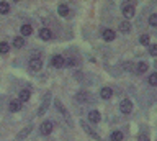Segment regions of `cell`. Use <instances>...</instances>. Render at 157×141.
Instances as JSON below:
<instances>
[{
    "label": "cell",
    "mask_w": 157,
    "mask_h": 141,
    "mask_svg": "<svg viewBox=\"0 0 157 141\" xmlns=\"http://www.w3.org/2000/svg\"><path fill=\"white\" fill-rule=\"evenodd\" d=\"M8 12H10L8 2H0V15H7Z\"/></svg>",
    "instance_id": "obj_21"
},
{
    "label": "cell",
    "mask_w": 157,
    "mask_h": 141,
    "mask_svg": "<svg viewBox=\"0 0 157 141\" xmlns=\"http://www.w3.org/2000/svg\"><path fill=\"white\" fill-rule=\"evenodd\" d=\"M75 100H78V102H88V100H90V95H88L87 92H78V94L75 95Z\"/></svg>",
    "instance_id": "obj_19"
},
{
    "label": "cell",
    "mask_w": 157,
    "mask_h": 141,
    "mask_svg": "<svg viewBox=\"0 0 157 141\" xmlns=\"http://www.w3.org/2000/svg\"><path fill=\"white\" fill-rule=\"evenodd\" d=\"M132 62H124V71H132Z\"/></svg>",
    "instance_id": "obj_31"
},
{
    "label": "cell",
    "mask_w": 157,
    "mask_h": 141,
    "mask_svg": "<svg viewBox=\"0 0 157 141\" xmlns=\"http://www.w3.org/2000/svg\"><path fill=\"white\" fill-rule=\"evenodd\" d=\"M101 118V115H100V112H97V110H92L90 113H88V120L92 121V123H98Z\"/></svg>",
    "instance_id": "obj_14"
},
{
    "label": "cell",
    "mask_w": 157,
    "mask_h": 141,
    "mask_svg": "<svg viewBox=\"0 0 157 141\" xmlns=\"http://www.w3.org/2000/svg\"><path fill=\"white\" fill-rule=\"evenodd\" d=\"M120 31H121V33H129V31H131V23L128 22V20L121 22V23H120Z\"/></svg>",
    "instance_id": "obj_16"
},
{
    "label": "cell",
    "mask_w": 157,
    "mask_h": 141,
    "mask_svg": "<svg viewBox=\"0 0 157 141\" xmlns=\"http://www.w3.org/2000/svg\"><path fill=\"white\" fill-rule=\"evenodd\" d=\"M149 54L151 56H157V45H151L149 46Z\"/></svg>",
    "instance_id": "obj_29"
},
{
    "label": "cell",
    "mask_w": 157,
    "mask_h": 141,
    "mask_svg": "<svg viewBox=\"0 0 157 141\" xmlns=\"http://www.w3.org/2000/svg\"><path fill=\"white\" fill-rule=\"evenodd\" d=\"M123 138H124V136H123L121 131H113L111 136H110L111 141H123Z\"/></svg>",
    "instance_id": "obj_22"
},
{
    "label": "cell",
    "mask_w": 157,
    "mask_h": 141,
    "mask_svg": "<svg viewBox=\"0 0 157 141\" xmlns=\"http://www.w3.org/2000/svg\"><path fill=\"white\" fill-rule=\"evenodd\" d=\"M137 141H149V136L142 133V135H139V136H137Z\"/></svg>",
    "instance_id": "obj_30"
},
{
    "label": "cell",
    "mask_w": 157,
    "mask_h": 141,
    "mask_svg": "<svg viewBox=\"0 0 157 141\" xmlns=\"http://www.w3.org/2000/svg\"><path fill=\"white\" fill-rule=\"evenodd\" d=\"M23 46H25V40H23V36H17V38H13V48L20 49V48H23Z\"/></svg>",
    "instance_id": "obj_18"
},
{
    "label": "cell",
    "mask_w": 157,
    "mask_h": 141,
    "mask_svg": "<svg viewBox=\"0 0 157 141\" xmlns=\"http://www.w3.org/2000/svg\"><path fill=\"white\" fill-rule=\"evenodd\" d=\"M147 69H149V66H147V62H144V61H141L139 64H137V67H136L137 74H144Z\"/></svg>",
    "instance_id": "obj_20"
},
{
    "label": "cell",
    "mask_w": 157,
    "mask_h": 141,
    "mask_svg": "<svg viewBox=\"0 0 157 141\" xmlns=\"http://www.w3.org/2000/svg\"><path fill=\"white\" fill-rule=\"evenodd\" d=\"M39 38H41L43 41H49L52 38V31L49 30V28H41V30H39Z\"/></svg>",
    "instance_id": "obj_9"
},
{
    "label": "cell",
    "mask_w": 157,
    "mask_h": 141,
    "mask_svg": "<svg viewBox=\"0 0 157 141\" xmlns=\"http://www.w3.org/2000/svg\"><path fill=\"white\" fill-rule=\"evenodd\" d=\"M21 102L20 100H12L10 102V105H8V108H10V112H20L21 110Z\"/></svg>",
    "instance_id": "obj_15"
},
{
    "label": "cell",
    "mask_w": 157,
    "mask_h": 141,
    "mask_svg": "<svg viewBox=\"0 0 157 141\" xmlns=\"http://www.w3.org/2000/svg\"><path fill=\"white\" fill-rule=\"evenodd\" d=\"M57 13L61 17H67L69 15V7L66 5V3H61V5L57 7Z\"/></svg>",
    "instance_id": "obj_17"
},
{
    "label": "cell",
    "mask_w": 157,
    "mask_h": 141,
    "mask_svg": "<svg viewBox=\"0 0 157 141\" xmlns=\"http://www.w3.org/2000/svg\"><path fill=\"white\" fill-rule=\"evenodd\" d=\"M54 105H56V108H57V110H59V112H61V113L64 115V118L67 120V123H69V125H72L71 115H69V112H67L66 108H64V105L61 104V100H57V99H56V100H54Z\"/></svg>",
    "instance_id": "obj_4"
},
{
    "label": "cell",
    "mask_w": 157,
    "mask_h": 141,
    "mask_svg": "<svg viewBox=\"0 0 157 141\" xmlns=\"http://www.w3.org/2000/svg\"><path fill=\"white\" fill-rule=\"evenodd\" d=\"M8 51H10V45L5 43V41H2L0 43V54H7Z\"/></svg>",
    "instance_id": "obj_24"
},
{
    "label": "cell",
    "mask_w": 157,
    "mask_h": 141,
    "mask_svg": "<svg viewBox=\"0 0 157 141\" xmlns=\"http://www.w3.org/2000/svg\"><path fill=\"white\" fill-rule=\"evenodd\" d=\"M28 66H29V69L34 71V72L41 71V67H43L41 57H31V59H29V62H28Z\"/></svg>",
    "instance_id": "obj_3"
},
{
    "label": "cell",
    "mask_w": 157,
    "mask_h": 141,
    "mask_svg": "<svg viewBox=\"0 0 157 141\" xmlns=\"http://www.w3.org/2000/svg\"><path fill=\"white\" fill-rule=\"evenodd\" d=\"M31 130H33V125H28L26 128H23L21 131H20V133L17 135V138H15V141H23L25 138H26V136L31 133Z\"/></svg>",
    "instance_id": "obj_8"
},
{
    "label": "cell",
    "mask_w": 157,
    "mask_h": 141,
    "mask_svg": "<svg viewBox=\"0 0 157 141\" xmlns=\"http://www.w3.org/2000/svg\"><path fill=\"white\" fill-rule=\"evenodd\" d=\"M136 13V8L134 5H131V3H124V7H123V15H124L126 18H132Z\"/></svg>",
    "instance_id": "obj_7"
},
{
    "label": "cell",
    "mask_w": 157,
    "mask_h": 141,
    "mask_svg": "<svg viewBox=\"0 0 157 141\" xmlns=\"http://www.w3.org/2000/svg\"><path fill=\"white\" fill-rule=\"evenodd\" d=\"M120 110H121V113H131V110H132V104H131V100L129 99H124V100H121V104H120Z\"/></svg>",
    "instance_id": "obj_5"
},
{
    "label": "cell",
    "mask_w": 157,
    "mask_h": 141,
    "mask_svg": "<svg viewBox=\"0 0 157 141\" xmlns=\"http://www.w3.org/2000/svg\"><path fill=\"white\" fill-rule=\"evenodd\" d=\"M39 131H41V133H43L44 136L51 135V131H52V121H49V120L43 121L41 126H39Z\"/></svg>",
    "instance_id": "obj_6"
},
{
    "label": "cell",
    "mask_w": 157,
    "mask_h": 141,
    "mask_svg": "<svg viewBox=\"0 0 157 141\" xmlns=\"http://www.w3.org/2000/svg\"><path fill=\"white\" fill-rule=\"evenodd\" d=\"M100 97L103 100H110L113 97V90L110 89V87H103V89L100 90Z\"/></svg>",
    "instance_id": "obj_11"
},
{
    "label": "cell",
    "mask_w": 157,
    "mask_h": 141,
    "mask_svg": "<svg viewBox=\"0 0 157 141\" xmlns=\"http://www.w3.org/2000/svg\"><path fill=\"white\" fill-rule=\"evenodd\" d=\"M29 97H31V92H29V89H21V90H20V102H21V104H23V102H28L29 100Z\"/></svg>",
    "instance_id": "obj_12"
},
{
    "label": "cell",
    "mask_w": 157,
    "mask_h": 141,
    "mask_svg": "<svg viewBox=\"0 0 157 141\" xmlns=\"http://www.w3.org/2000/svg\"><path fill=\"white\" fill-rule=\"evenodd\" d=\"M66 66L67 67H75L77 66V59L75 57H66Z\"/></svg>",
    "instance_id": "obj_26"
},
{
    "label": "cell",
    "mask_w": 157,
    "mask_h": 141,
    "mask_svg": "<svg viewBox=\"0 0 157 141\" xmlns=\"http://www.w3.org/2000/svg\"><path fill=\"white\" fill-rule=\"evenodd\" d=\"M80 126H82V128H83V131H85L87 135H90V136H93V138H95V139H100V136H98V135L95 133V131H93V130L90 128V126L87 125V121H83V120H82V121H80Z\"/></svg>",
    "instance_id": "obj_10"
},
{
    "label": "cell",
    "mask_w": 157,
    "mask_h": 141,
    "mask_svg": "<svg viewBox=\"0 0 157 141\" xmlns=\"http://www.w3.org/2000/svg\"><path fill=\"white\" fill-rule=\"evenodd\" d=\"M149 40H151L149 35H141L139 36V43H141L142 46H149Z\"/></svg>",
    "instance_id": "obj_25"
},
{
    "label": "cell",
    "mask_w": 157,
    "mask_h": 141,
    "mask_svg": "<svg viewBox=\"0 0 157 141\" xmlns=\"http://www.w3.org/2000/svg\"><path fill=\"white\" fill-rule=\"evenodd\" d=\"M49 62H51L52 67H56V69H61V67L66 66V57L61 56V54H56V56L51 57V61H49Z\"/></svg>",
    "instance_id": "obj_1"
},
{
    "label": "cell",
    "mask_w": 157,
    "mask_h": 141,
    "mask_svg": "<svg viewBox=\"0 0 157 141\" xmlns=\"http://www.w3.org/2000/svg\"><path fill=\"white\" fill-rule=\"evenodd\" d=\"M101 36H103V40H105V41H113V40H115V36H116V33L113 30H103Z\"/></svg>",
    "instance_id": "obj_13"
},
{
    "label": "cell",
    "mask_w": 157,
    "mask_h": 141,
    "mask_svg": "<svg viewBox=\"0 0 157 141\" xmlns=\"http://www.w3.org/2000/svg\"><path fill=\"white\" fill-rule=\"evenodd\" d=\"M31 33H33V28L29 26V25H23V26H21V35H23V36H29Z\"/></svg>",
    "instance_id": "obj_23"
},
{
    "label": "cell",
    "mask_w": 157,
    "mask_h": 141,
    "mask_svg": "<svg viewBox=\"0 0 157 141\" xmlns=\"http://www.w3.org/2000/svg\"><path fill=\"white\" fill-rule=\"evenodd\" d=\"M49 105H51V94H49V92H46V94H44V100H43L41 108L38 110V115H39V116H43L44 113H46V110L49 108Z\"/></svg>",
    "instance_id": "obj_2"
},
{
    "label": "cell",
    "mask_w": 157,
    "mask_h": 141,
    "mask_svg": "<svg viewBox=\"0 0 157 141\" xmlns=\"http://www.w3.org/2000/svg\"><path fill=\"white\" fill-rule=\"evenodd\" d=\"M149 25L151 26H157V13H152L149 17Z\"/></svg>",
    "instance_id": "obj_28"
},
{
    "label": "cell",
    "mask_w": 157,
    "mask_h": 141,
    "mask_svg": "<svg viewBox=\"0 0 157 141\" xmlns=\"http://www.w3.org/2000/svg\"><path fill=\"white\" fill-rule=\"evenodd\" d=\"M149 85H152V87L157 85V72H154V74L149 76Z\"/></svg>",
    "instance_id": "obj_27"
}]
</instances>
